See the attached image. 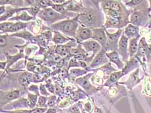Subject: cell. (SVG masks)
<instances>
[{
  "instance_id": "7bdbcfd3",
  "label": "cell",
  "mask_w": 151,
  "mask_h": 113,
  "mask_svg": "<svg viewBox=\"0 0 151 113\" xmlns=\"http://www.w3.org/2000/svg\"><path fill=\"white\" fill-rule=\"evenodd\" d=\"M57 111L54 109H50L45 113H56Z\"/></svg>"
},
{
  "instance_id": "9a60e30c",
  "label": "cell",
  "mask_w": 151,
  "mask_h": 113,
  "mask_svg": "<svg viewBox=\"0 0 151 113\" xmlns=\"http://www.w3.org/2000/svg\"><path fill=\"white\" fill-rule=\"evenodd\" d=\"M69 40V39L66 37L64 36L59 31H55L54 36L52 38V41L56 44H62L67 42Z\"/></svg>"
},
{
  "instance_id": "ab89813d",
  "label": "cell",
  "mask_w": 151,
  "mask_h": 113,
  "mask_svg": "<svg viewBox=\"0 0 151 113\" xmlns=\"http://www.w3.org/2000/svg\"><path fill=\"white\" fill-rule=\"evenodd\" d=\"M11 113H32V111L31 110V111H28V110H19V111L12 112Z\"/></svg>"
},
{
  "instance_id": "1f68e13d",
  "label": "cell",
  "mask_w": 151,
  "mask_h": 113,
  "mask_svg": "<svg viewBox=\"0 0 151 113\" xmlns=\"http://www.w3.org/2000/svg\"><path fill=\"white\" fill-rule=\"evenodd\" d=\"M121 72H117L111 74L110 78V82H116V81L121 77Z\"/></svg>"
},
{
  "instance_id": "83f0119b",
  "label": "cell",
  "mask_w": 151,
  "mask_h": 113,
  "mask_svg": "<svg viewBox=\"0 0 151 113\" xmlns=\"http://www.w3.org/2000/svg\"><path fill=\"white\" fill-rule=\"evenodd\" d=\"M77 82L78 83L81 85L82 87H83L84 89H87L89 88L90 86V84L88 82V79L86 78V77H83V78H79L77 80Z\"/></svg>"
},
{
  "instance_id": "8fae6325",
  "label": "cell",
  "mask_w": 151,
  "mask_h": 113,
  "mask_svg": "<svg viewBox=\"0 0 151 113\" xmlns=\"http://www.w3.org/2000/svg\"><path fill=\"white\" fill-rule=\"evenodd\" d=\"M122 30L121 29H119L117 32H114V33H110L108 31H106V36L108 39V43L111 45H115L117 43V41L119 40V37L121 36V34H122Z\"/></svg>"
},
{
  "instance_id": "e575fe53",
  "label": "cell",
  "mask_w": 151,
  "mask_h": 113,
  "mask_svg": "<svg viewBox=\"0 0 151 113\" xmlns=\"http://www.w3.org/2000/svg\"><path fill=\"white\" fill-rule=\"evenodd\" d=\"M40 93L42 95L48 96L49 95H50V94L47 93V92L46 91V90H45V88L44 85H41L40 88Z\"/></svg>"
},
{
  "instance_id": "30bf717a",
  "label": "cell",
  "mask_w": 151,
  "mask_h": 113,
  "mask_svg": "<svg viewBox=\"0 0 151 113\" xmlns=\"http://www.w3.org/2000/svg\"><path fill=\"white\" fill-rule=\"evenodd\" d=\"M106 56L109 58L111 62H113L116 64L119 69H123L124 67V64L123 63V62H121L119 56V53H118L117 52L113 51L111 52V53H106Z\"/></svg>"
},
{
  "instance_id": "c3c4849f",
  "label": "cell",
  "mask_w": 151,
  "mask_h": 113,
  "mask_svg": "<svg viewBox=\"0 0 151 113\" xmlns=\"http://www.w3.org/2000/svg\"><path fill=\"white\" fill-rule=\"evenodd\" d=\"M148 1H149V2L150 6V8H151V0H148Z\"/></svg>"
},
{
  "instance_id": "f35d334b",
  "label": "cell",
  "mask_w": 151,
  "mask_h": 113,
  "mask_svg": "<svg viewBox=\"0 0 151 113\" xmlns=\"http://www.w3.org/2000/svg\"><path fill=\"white\" fill-rule=\"evenodd\" d=\"M55 5H62L65 3V0H51Z\"/></svg>"
},
{
  "instance_id": "d6986e66",
  "label": "cell",
  "mask_w": 151,
  "mask_h": 113,
  "mask_svg": "<svg viewBox=\"0 0 151 113\" xmlns=\"http://www.w3.org/2000/svg\"><path fill=\"white\" fill-rule=\"evenodd\" d=\"M1 5H11L12 6H23V0H1Z\"/></svg>"
},
{
  "instance_id": "6da1fadb",
  "label": "cell",
  "mask_w": 151,
  "mask_h": 113,
  "mask_svg": "<svg viewBox=\"0 0 151 113\" xmlns=\"http://www.w3.org/2000/svg\"><path fill=\"white\" fill-rule=\"evenodd\" d=\"M78 16L71 19H65L53 24L51 27L57 31H60L62 33L70 36H75L78 28Z\"/></svg>"
},
{
  "instance_id": "44dd1931",
  "label": "cell",
  "mask_w": 151,
  "mask_h": 113,
  "mask_svg": "<svg viewBox=\"0 0 151 113\" xmlns=\"http://www.w3.org/2000/svg\"><path fill=\"white\" fill-rule=\"evenodd\" d=\"M14 23L12 21H6V22H1L0 25V30H1V33L3 32H9V30L12 27Z\"/></svg>"
},
{
  "instance_id": "f546056e",
  "label": "cell",
  "mask_w": 151,
  "mask_h": 113,
  "mask_svg": "<svg viewBox=\"0 0 151 113\" xmlns=\"http://www.w3.org/2000/svg\"><path fill=\"white\" fill-rule=\"evenodd\" d=\"M144 0H130V1L126 3V5L130 6V7H135V6H138Z\"/></svg>"
},
{
  "instance_id": "7402d4cb",
  "label": "cell",
  "mask_w": 151,
  "mask_h": 113,
  "mask_svg": "<svg viewBox=\"0 0 151 113\" xmlns=\"http://www.w3.org/2000/svg\"><path fill=\"white\" fill-rule=\"evenodd\" d=\"M110 9L112 10V11L120 12L123 11L121 4L119 1H116V0H111L110 3Z\"/></svg>"
},
{
  "instance_id": "b9f144b4",
  "label": "cell",
  "mask_w": 151,
  "mask_h": 113,
  "mask_svg": "<svg viewBox=\"0 0 151 113\" xmlns=\"http://www.w3.org/2000/svg\"><path fill=\"white\" fill-rule=\"evenodd\" d=\"M90 1L94 5L98 6L99 5V3L101 2L102 0H90Z\"/></svg>"
},
{
  "instance_id": "5bb4252c",
  "label": "cell",
  "mask_w": 151,
  "mask_h": 113,
  "mask_svg": "<svg viewBox=\"0 0 151 113\" xmlns=\"http://www.w3.org/2000/svg\"><path fill=\"white\" fill-rule=\"evenodd\" d=\"M138 37L131 38L129 42V53L130 57H132L136 54L137 50H138V43H137Z\"/></svg>"
},
{
  "instance_id": "8d00e7d4",
  "label": "cell",
  "mask_w": 151,
  "mask_h": 113,
  "mask_svg": "<svg viewBox=\"0 0 151 113\" xmlns=\"http://www.w3.org/2000/svg\"><path fill=\"white\" fill-rule=\"evenodd\" d=\"M25 3H27L28 5H31V6H35L37 4V3L38 2L37 0H24Z\"/></svg>"
},
{
  "instance_id": "74e56055",
  "label": "cell",
  "mask_w": 151,
  "mask_h": 113,
  "mask_svg": "<svg viewBox=\"0 0 151 113\" xmlns=\"http://www.w3.org/2000/svg\"><path fill=\"white\" fill-rule=\"evenodd\" d=\"M6 43V39L5 36H1V47H3L5 46Z\"/></svg>"
},
{
  "instance_id": "836d02e7",
  "label": "cell",
  "mask_w": 151,
  "mask_h": 113,
  "mask_svg": "<svg viewBox=\"0 0 151 113\" xmlns=\"http://www.w3.org/2000/svg\"><path fill=\"white\" fill-rule=\"evenodd\" d=\"M47 109L43 107V108H36L31 110L32 113H45Z\"/></svg>"
},
{
  "instance_id": "4dcf8cb0",
  "label": "cell",
  "mask_w": 151,
  "mask_h": 113,
  "mask_svg": "<svg viewBox=\"0 0 151 113\" xmlns=\"http://www.w3.org/2000/svg\"><path fill=\"white\" fill-rule=\"evenodd\" d=\"M47 98L44 96H40L38 99V104L37 105L40 107H45V103L47 102Z\"/></svg>"
},
{
  "instance_id": "7dc6e473",
  "label": "cell",
  "mask_w": 151,
  "mask_h": 113,
  "mask_svg": "<svg viewBox=\"0 0 151 113\" xmlns=\"http://www.w3.org/2000/svg\"><path fill=\"white\" fill-rule=\"evenodd\" d=\"M121 1H122L123 3H125V4H126L127 3H128L129 1H130V0H121Z\"/></svg>"
},
{
  "instance_id": "d590c367",
  "label": "cell",
  "mask_w": 151,
  "mask_h": 113,
  "mask_svg": "<svg viewBox=\"0 0 151 113\" xmlns=\"http://www.w3.org/2000/svg\"><path fill=\"white\" fill-rule=\"evenodd\" d=\"M70 112L71 113H81L79 109H78V107L77 105H74L70 109Z\"/></svg>"
},
{
  "instance_id": "52a82bcc",
  "label": "cell",
  "mask_w": 151,
  "mask_h": 113,
  "mask_svg": "<svg viewBox=\"0 0 151 113\" xmlns=\"http://www.w3.org/2000/svg\"><path fill=\"white\" fill-rule=\"evenodd\" d=\"M92 34L93 31L90 28L83 26L78 28L75 36L78 41H83L92 38Z\"/></svg>"
},
{
  "instance_id": "60d3db41",
  "label": "cell",
  "mask_w": 151,
  "mask_h": 113,
  "mask_svg": "<svg viewBox=\"0 0 151 113\" xmlns=\"http://www.w3.org/2000/svg\"><path fill=\"white\" fill-rule=\"evenodd\" d=\"M6 12L5 10V5H1V8H0V14L2 16L3 14H4Z\"/></svg>"
},
{
  "instance_id": "d6a6232c",
  "label": "cell",
  "mask_w": 151,
  "mask_h": 113,
  "mask_svg": "<svg viewBox=\"0 0 151 113\" xmlns=\"http://www.w3.org/2000/svg\"><path fill=\"white\" fill-rule=\"evenodd\" d=\"M55 101H56V96H52L50 98L47 99V105L49 107H53L55 104Z\"/></svg>"
},
{
  "instance_id": "603a6c76",
  "label": "cell",
  "mask_w": 151,
  "mask_h": 113,
  "mask_svg": "<svg viewBox=\"0 0 151 113\" xmlns=\"http://www.w3.org/2000/svg\"><path fill=\"white\" fill-rule=\"evenodd\" d=\"M37 96L35 95H32V94H29L28 95V101L27 102V105L30 108H33L34 107L37 105Z\"/></svg>"
},
{
  "instance_id": "ba28073f",
  "label": "cell",
  "mask_w": 151,
  "mask_h": 113,
  "mask_svg": "<svg viewBox=\"0 0 151 113\" xmlns=\"http://www.w3.org/2000/svg\"><path fill=\"white\" fill-rule=\"evenodd\" d=\"M81 44L83 45L85 50L88 53L93 52L94 54L99 53L101 48V45L96 40L86 41L82 42Z\"/></svg>"
},
{
  "instance_id": "5b68a950",
  "label": "cell",
  "mask_w": 151,
  "mask_h": 113,
  "mask_svg": "<svg viewBox=\"0 0 151 113\" xmlns=\"http://www.w3.org/2000/svg\"><path fill=\"white\" fill-rule=\"evenodd\" d=\"M78 20L84 25L92 26L96 21V15L93 12H84L78 16Z\"/></svg>"
},
{
  "instance_id": "9c48e42d",
  "label": "cell",
  "mask_w": 151,
  "mask_h": 113,
  "mask_svg": "<svg viewBox=\"0 0 151 113\" xmlns=\"http://www.w3.org/2000/svg\"><path fill=\"white\" fill-rule=\"evenodd\" d=\"M124 35L128 38H133L138 37L139 35V27L132 23L128 25L124 32Z\"/></svg>"
},
{
  "instance_id": "ee69618b",
  "label": "cell",
  "mask_w": 151,
  "mask_h": 113,
  "mask_svg": "<svg viewBox=\"0 0 151 113\" xmlns=\"http://www.w3.org/2000/svg\"><path fill=\"white\" fill-rule=\"evenodd\" d=\"M148 55H149V58H150V60H151V46H150V47H149V48Z\"/></svg>"
},
{
  "instance_id": "e0dca14e",
  "label": "cell",
  "mask_w": 151,
  "mask_h": 113,
  "mask_svg": "<svg viewBox=\"0 0 151 113\" xmlns=\"http://www.w3.org/2000/svg\"><path fill=\"white\" fill-rule=\"evenodd\" d=\"M27 23L25 22L18 21L16 23H14V25H12V27L9 30V32H18L19 31H21L22 29H24L27 27Z\"/></svg>"
},
{
  "instance_id": "cb8c5ba5",
  "label": "cell",
  "mask_w": 151,
  "mask_h": 113,
  "mask_svg": "<svg viewBox=\"0 0 151 113\" xmlns=\"http://www.w3.org/2000/svg\"><path fill=\"white\" fill-rule=\"evenodd\" d=\"M19 96V91L18 90H12V91L9 92L7 93V95H6V99L7 100H13L15 99H17Z\"/></svg>"
},
{
  "instance_id": "f6af8a7d",
  "label": "cell",
  "mask_w": 151,
  "mask_h": 113,
  "mask_svg": "<svg viewBox=\"0 0 151 113\" xmlns=\"http://www.w3.org/2000/svg\"><path fill=\"white\" fill-rule=\"evenodd\" d=\"M60 59V56H54V60L55 61H58V60H59Z\"/></svg>"
},
{
  "instance_id": "7a4b0ae2",
  "label": "cell",
  "mask_w": 151,
  "mask_h": 113,
  "mask_svg": "<svg viewBox=\"0 0 151 113\" xmlns=\"http://www.w3.org/2000/svg\"><path fill=\"white\" fill-rule=\"evenodd\" d=\"M38 16L44 20L50 22H54L62 18L61 14L56 12L52 8H46L41 10L38 13Z\"/></svg>"
},
{
  "instance_id": "bcb514c9",
  "label": "cell",
  "mask_w": 151,
  "mask_h": 113,
  "mask_svg": "<svg viewBox=\"0 0 151 113\" xmlns=\"http://www.w3.org/2000/svg\"><path fill=\"white\" fill-rule=\"evenodd\" d=\"M94 113H102V112L99 109H96V110H95L94 111Z\"/></svg>"
},
{
  "instance_id": "8992f818",
  "label": "cell",
  "mask_w": 151,
  "mask_h": 113,
  "mask_svg": "<svg viewBox=\"0 0 151 113\" xmlns=\"http://www.w3.org/2000/svg\"><path fill=\"white\" fill-rule=\"evenodd\" d=\"M128 44H129V38L123 33L121 35L118 43L119 53L123 58V60H127L128 58Z\"/></svg>"
},
{
  "instance_id": "f1b7e54d",
  "label": "cell",
  "mask_w": 151,
  "mask_h": 113,
  "mask_svg": "<svg viewBox=\"0 0 151 113\" xmlns=\"http://www.w3.org/2000/svg\"><path fill=\"white\" fill-rule=\"evenodd\" d=\"M26 10H27V12H29V14H30L32 16H36L38 14V13H39V12H40V9H39V6H37V5L31 6V7L26 9Z\"/></svg>"
},
{
  "instance_id": "2e32d148",
  "label": "cell",
  "mask_w": 151,
  "mask_h": 113,
  "mask_svg": "<svg viewBox=\"0 0 151 113\" xmlns=\"http://www.w3.org/2000/svg\"><path fill=\"white\" fill-rule=\"evenodd\" d=\"M121 24V19L114 18L108 16L107 21L106 22V27H118Z\"/></svg>"
},
{
  "instance_id": "4fadbf2b",
  "label": "cell",
  "mask_w": 151,
  "mask_h": 113,
  "mask_svg": "<svg viewBox=\"0 0 151 113\" xmlns=\"http://www.w3.org/2000/svg\"><path fill=\"white\" fill-rule=\"evenodd\" d=\"M32 79H33V76H32V74L29 72H24L19 76V83H20L21 85L26 87L29 85L31 82L33 81Z\"/></svg>"
},
{
  "instance_id": "d4e9b609",
  "label": "cell",
  "mask_w": 151,
  "mask_h": 113,
  "mask_svg": "<svg viewBox=\"0 0 151 113\" xmlns=\"http://www.w3.org/2000/svg\"><path fill=\"white\" fill-rule=\"evenodd\" d=\"M55 4L51 0H40L38 1V6L42 9H46L47 6H52Z\"/></svg>"
},
{
  "instance_id": "484cf974",
  "label": "cell",
  "mask_w": 151,
  "mask_h": 113,
  "mask_svg": "<svg viewBox=\"0 0 151 113\" xmlns=\"http://www.w3.org/2000/svg\"><path fill=\"white\" fill-rule=\"evenodd\" d=\"M70 2V1H68V2L65 3H64V4H62V5H55V4L54 5H52L51 6V8L53 10H55L56 12L60 13V14H62V13H64L65 11V9L64 7V6Z\"/></svg>"
},
{
  "instance_id": "7c38bea8",
  "label": "cell",
  "mask_w": 151,
  "mask_h": 113,
  "mask_svg": "<svg viewBox=\"0 0 151 113\" xmlns=\"http://www.w3.org/2000/svg\"><path fill=\"white\" fill-rule=\"evenodd\" d=\"M106 54V53H105L104 50H102L101 51V53H99L97 55V56L95 58L93 63L91 64V67H96L97 66H99L100 65L103 64L104 63H106L108 61L107 58L105 56Z\"/></svg>"
},
{
  "instance_id": "ffe728a7",
  "label": "cell",
  "mask_w": 151,
  "mask_h": 113,
  "mask_svg": "<svg viewBox=\"0 0 151 113\" xmlns=\"http://www.w3.org/2000/svg\"><path fill=\"white\" fill-rule=\"evenodd\" d=\"M20 9H10L9 11H6L4 14L1 16V21H5L6 19L10 18L13 16V14L18 11H20Z\"/></svg>"
},
{
  "instance_id": "ac0fdd59",
  "label": "cell",
  "mask_w": 151,
  "mask_h": 113,
  "mask_svg": "<svg viewBox=\"0 0 151 113\" xmlns=\"http://www.w3.org/2000/svg\"><path fill=\"white\" fill-rule=\"evenodd\" d=\"M32 16L29 15L27 12H22L21 14L16 16V17L12 18L11 20H16V21H29L32 19Z\"/></svg>"
},
{
  "instance_id": "277c9868",
  "label": "cell",
  "mask_w": 151,
  "mask_h": 113,
  "mask_svg": "<svg viewBox=\"0 0 151 113\" xmlns=\"http://www.w3.org/2000/svg\"><path fill=\"white\" fill-rule=\"evenodd\" d=\"M92 38L103 46H105L108 43L106 31L103 27L93 28Z\"/></svg>"
},
{
  "instance_id": "3957f363",
  "label": "cell",
  "mask_w": 151,
  "mask_h": 113,
  "mask_svg": "<svg viewBox=\"0 0 151 113\" xmlns=\"http://www.w3.org/2000/svg\"><path fill=\"white\" fill-rule=\"evenodd\" d=\"M148 16V12L146 11L145 10L136 11L130 15V21L132 24L138 27V26L142 25L144 24V23L147 21V19L149 18Z\"/></svg>"
},
{
  "instance_id": "4316f807",
  "label": "cell",
  "mask_w": 151,
  "mask_h": 113,
  "mask_svg": "<svg viewBox=\"0 0 151 113\" xmlns=\"http://www.w3.org/2000/svg\"><path fill=\"white\" fill-rule=\"evenodd\" d=\"M56 53L60 56H65L68 53V48L65 45H58L56 48Z\"/></svg>"
}]
</instances>
